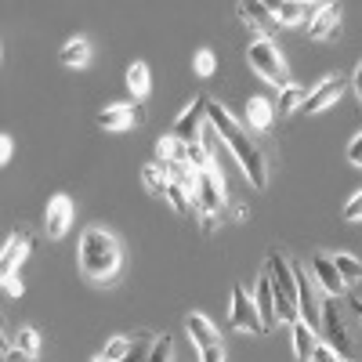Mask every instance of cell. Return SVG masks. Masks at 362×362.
Wrapping results in <instances>:
<instances>
[{
  "instance_id": "6da1fadb",
  "label": "cell",
  "mask_w": 362,
  "mask_h": 362,
  "mask_svg": "<svg viewBox=\"0 0 362 362\" xmlns=\"http://www.w3.org/2000/svg\"><path fill=\"white\" fill-rule=\"evenodd\" d=\"M206 119L214 124V131L221 134V141L232 148V156L239 160V167H243L250 185L254 189H268V160H264L261 148L250 141V134L235 124V116L225 105H218L214 98H206Z\"/></svg>"
},
{
  "instance_id": "7a4b0ae2",
  "label": "cell",
  "mask_w": 362,
  "mask_h": 362,
  "mask_svg": "<svg viewBox=\"0 0 362 362\" xmlns=\"http://www.w3.org/2000/svg\"><path fill=\"white\" fill-rule=\"evenodd\" d=\"M119 268H124L119 239L105 228H87L80 235V272L95 283H116Z\"/></svg>"
},
{
  "instance_id": "3957f363",
  "label": "cell",
  "mask_w": 362,
  "mask_h": 362,
  "mask_svg": "<svg viewBox=\"0 0 362 362\" xmlns=\"http://www.w3.org/2000/svg\"><path fill=\"white\" fill-rule=\"evenodd\" d=\"M247 62H250V69H254L261 80H268L272 87H286V83H290L286 62H283V54H279V47H276V40H272V37H250V44H247Z\"/></svg>"
},
{
  "instance_id": "277c9868",
  "label": "cell",
  "mask_w": 362,
  "mask_h": 362,
  "mask_svg": "<svg viewBox=\"0 0 362 362\" xmlns=\"http://www.w3.org/2000/svg\"><path fill=\"white\" fill-rule=\"evenodd\" d=\"M337 300H341V297H329L326 305H322V337H326V344L334 348L341 358L355 362L358 351H355V341H351L348 326H344V315H341V305H337Z\"/></svg>"
},
{
  "instance_id": "5b68a950",
  "label": "cell",
  "mask_w": 362,
  "mask_h": 362,
  "mask_svg": "<svg viewBox=\"0 0 362 362\" xmlns=\"http://www.w3.org/2000/svg\"><path fill=\"white\" fill-rule=\"evenodd\" d=\"M225 206V174L214 170H203L196 181V210L199 214H221Z\"/></svg>"
},
{
  "instance_id": "8992f818",
  "label": "cell",
  "mask_w": 362,
  "mask_h": 362,
  "mask_svg": "<svg viewBox=\"0 0 362 362\" xmlns=\"http://www.w3.org/2000/svg\"><path fill=\"white\" fill-rule=\"evenodd\" d=\"M228 322H232L235 329H243V334H254V337L264 334V322H261V315H257V305H254V297H250L243 286H235V290H232V312H228Z\"/></svg>"
},
{
  "instance_id": "52a82bcc",
  "label": "cell",
  "mask_w": 362,
  "mask_h": 362,
  "mask_svg": "<svg viewBox=\"0 0 362 362\" xmlns=\"http://www.w3.org/2000/svg\"><path fill=\"white\" fill-rule=\"evenodd\" d=\"M203 124H206V95H196L185 109H181V116L174 119L170 134H174L177 141H196L199 131H203Z\"/></svg>"
},
{
  "instance_id": "ba28073f",
  "label": "cell",
  "mask_w": 362,
  "mask_h": 362,
  "mask_svg": "<svg viewBox=\"0 0 362 362\" xmlns=\"http://www.w3.org/2000/svg\"><path fill=\"white\" fill-rule=\"evenodd\" d=\"M344 76H322L312 90H308V98H305V112L308 116H315V112H322V109H329V105H337L341 102V95H344Z\"/></svg>"
},
{
  "instance_id": "9c48e42d",
  "label": "cell",
  "mask_w": 362,
  "mask_h": 362,
  "mask_svg": "<svg viewBox=\"0 0 362 362\" xmlns=\"http://www.w3.org/2000/svg\"><path fill=\"white\" fill-rule=\"evenodd\" d=\"M73 225V199L69 196H54L47 206H44V232L47 239H62Z\"/></svg>"
},
{
  "instance_id": "30bf717a",
  "label": "cell",
  "mask_w": 362,
  "mask_h": 362,
  "mask_svg": "<svg viewBox=\"0 0 362 362\" xmlns=\"http://www.w3.org/2000/svg\"><path fill=\"white\" fill-rule=\"evenodd\" d=\"M29 247H33V239H29V232H25V228H18V232H11V235H8L4 250H0V279H4V276H15L18 264H22V261H25V254H29Z\"/></svg>"
},
{
  "instance_id": "8fae6325",
  "label": "cell",
  "mask_w": 362,
  "mask_h": 362,
  "mask_svg": "<svg viewBox=\"0 0 362 362\" xmlns=\"http://www.w3.org/2000/svg\"><path fill=\"white\" fill-rule=\"evenodd\" d=\"M312 276L319 279V286H322L329 297H344V293H348V283H344V276L337 272L334 257L315 254V257H312Z\"/></svg>"
},
{
  "instance_id": "7c38bea8",
  "label": "cell",
  "mask_w": 362,
  "mask_h": 362,
  "mask_svg": "<svg viewBox=\"0 0 362 362\" xmlns=\"http://www.w3.org/2000/svg\"><path fill=\"white\" fill-rule=\"evenodd\" d=\"M279 25H297V22H312L326 4H297V0H279V4H268Z\"/></svg>"
},
{
  "instance_id": "4fadbf2b",
  "label": "cell",
  "mask_w": 362,
  "mask_h": 362,
  "mask_svg": "<svg viewBox=\"0 0 362 362\" xmlns=\"http://www.w3.org/2000/svg\"><path fill=\"white\" fill-rule=\"evenodd\" d=\"M239 15H243V22L254 29V37H268L272 29H276V15H272L268 4H261V0H250V4H239Z\"/></svg>"
},
{
  "instance_id": "5bb4252c",
  "label": "cell",
  "mask_w": 362,
  "mask_h": 362,
  "mask_svg": "<svg viewBox=\"0 0 362 362\" xmlns=\"http://www.w3.org/2000/svg\"><path fill=\"white\" fill-rule=\"evenodd\" d=\"M141 119V112L134 109V105H105L102 112H98V127L102 131H127V127H134Z\"/></svg>"
},
{
  "instance_id": "9a60e30c",
  "label": "cell",
  "mask_w": 362,
  "mask_h": 362,
  "mask_svg": "<svg viewBox=\"0 0 362 362\" xmlns=\"http://www.w3.org/2000/svg\"><path fill=\"white\" fill-rule=\"evenodd\" d=\"M254 305H257V315L264 322V334H268V329L279 322V315H276V290H272V276H268V272L261 276V283L254 290Z\"/></svg>"
},
{
  "instance_id": "2e32d148",
  "label": "cell",
  "mask_w": 362,
  "mask_h": 362,
  "mask_svg": "<svg viewBox=\"0 0 362 362\" xmlns=\"http://www.w3.org/2000/svg\"><path fill=\"white\" fill-rule=\"evenodd\" d=\"M185 329H189V337H192V344L203 351V348H214V344H221V337H218V326L210 322L206 315H199V312H192L189 319H185Z\"/></svg>"
},
{
  "instance_id": "e0dca14e",
  "label": "cell",
  "mask_w": 362,
  "mask_h": 362,
  "mask_svg": "<svg viewBox=\"0 0 362 362\" xmlns=\"http://www.w3.org/2000/svg\"><path fill=\"white\" fill-rule=\"evenodd\" d=\"M341 33V11L334 8V4H326L312 22H308V37L312 40H334Z\"/></svg>"
},
{
  "instance_id": "ac0fdd59",
  "label": "cell",
  "mask_w": 362,
  "mask_h": 362,
  "mask_svg": "<svg viewBox=\"0 0 362 362\" xmlns=\"http://www.w3.org/2000/svg\"><path fill=\"white\" fill-rule=\"evenodd\" d=\"M290 334H293V355H297V362H312V355H315V348H319L315 329H312L305 319H297V322L290 326Z\"/></svg>"
},
{
  "instance_id": "d6986e66",
  "label": "cell",
  "mask_w": 362,
  "mask_h": 362,
  "mask_svg": "<svg viewBox=\"0 0 362 362\" xmlns=\"http://www.w3.org/2000/svg\"><path fill=\"white\" fill-rule=\"evenodd\" d=\"M312 90V87H308ZM308 90L305 87H297V83H286L283 90H279V102H276V116L279 119H286V116H293L297 109H305V98H308Z\"/></svg>"
},
{
  "instance_id": "ffe728a7",
  "label": "cell",
  "mask_w": 362,
  "mask_h": 362,
  "mask_svg": "<svg viewBox=\"0 0 362 362\" xmlns=\"http://www.w3.org/2000/svg\"><path fill=\"white\" fill-rule=\"evenodd\" d=\"M272 119H276V105H272L268 98H250L247 102V124L254 131H268Z\"/></svg>"
},
{
  "instance_id": "44dd1931",
  "label": "cell",
  "mask_w": 362,
  "mask_h": 362,
  "mask_svg": "<svg viewBox=\"0 0 362 362\" xmlns=\"http://www.w3.org/2000/svg\"><path fill=\"white\" fill-rule=\"evenodd\" d=\"M58 62L62 66H69V69H80V66H87L90 62V44L83 40V37H73L62 51H58Z\"/></svg>"
},
{
  "instance_id": "7402d4cb",
  "label": "cell",
  "mask_w": 362,
  "mask_h": 362,
  "mask_svg": "<svg viewBox=\"0 0 362 362\" xmlns=\"http://www.w3.org/2000/svg\"><path fill=\"white\" fill-rule=\"evenodd\" d=\"M189 156V141H177L174 134H163L156 141V163H181Z\"/></svg>"
},
{
  "instance_id": "603a6c76",
  "label": "cell",
  "mask_w": 362,
  "mask_h": 362,
  "mask_svg": "<svg viewBox=\"0 0 362 362\" xmlns=\"http://www.w3.org/2000/svg\"><path fill=\"white\" fill-rule=\"evenodd\" d=\"M141 181H145V189L153 192V196H167L170 177H167L163 163H145V170H141Z\"/></svg>"
},
{
  "instance_id": "cb8c5ba5",
  "label": "cell",
  "mask_w": 362,
  "mask_h": 362,
  "mask_svg": "<svg viewBox=\"0 0 362 362\" xmlns=\"http://www.w3.org/2000/svg\"><path fill=\"white\" fill-rule=\"evenodd\" d=\"M127 87L134 90V98H145L148 90H153V80H148V66L145 62H134L127 69Z\"/></svg>"
},
{
  "instance_id": "d4e9b609",
  "label": "cell",
  "mask_w": 362,
  "mask_h": 362,
  "mask_svg": "<svg viewBox=\"0 0 362 362\" xmlns=\"http://www.w3.org/2000/svg\"><path fill=\"white\" fill-rule=\"evenodd\" d=\"M11 348L22 351V355H29V358H37V351H40V334H37V329H29V326H22L18 334L11 337Z\"/></svg>"
},
{
  "instance_id": "484cf974",
  "label": "cell",
  "mask_w": 362,
  "mask_h": 362,
  "mask_svg": "<svg viewBox=\"0 0 362 362\" xmlns=\"http://www.w3.org/2000/svg\"><path fill=\"white\" fill-rule=\"evenodd\" d=\"M334 264H337V272L344 276V283H348V286L362 283V261H358V257H351V254H337V257H334Z\"/></svg>"
},
{
  "instance_id": "4316f807",
  "label": "cell",
  "mask_w": 362,
  "mask_h": 362,
  "mask_svg": "<svg viewBox=\"0 0 362 362\" xmlns=\"http://www.w3.org/2000/svg\"><path fill=\"white\" fill-rule=\"evenodd\" d=\"M214 69H218V54L210 51V47L196 51V58H192V73H196V76H214Z\"/></svg>"
},
{
  "instance_id": "83f0119b",
  "label": "cell",
  "mask_w": 362,
  "mask_h": 362,
  "mask_svg": "<svg viewBox=\"0 0 362 362\" xmlns=\"http://www.w3.org/2000/svg\"><path fill=\"white\" fill-rule=\"evenodd\" d=\"M131 348H134V341H127V337H112V341L105 344L102 358H105V362H124V358L131 355Z\"/></svg>"
},
{
  "instance_id": "f1b7e54d",
  "label": "cell",
  "mask_w": 362,
  "mask_h": 362,
  "mask_svg": "<svg viewBox=\"0 0 362 362\" xmlns=\"http://www.w3.org/2000/svg\"><path fill=\"white\" fill-rule=\"evenodd\" d=\"M174 358V341L163 334L156 344H153V351H148V362H170Z\"/></svg>"
},
{
  "instance_id": "f546056e",
  "label": "cell",
  "mask_w": 362,
  "mask_h": 362,
  "mask_svg": "<svg viewBox=\"0 0 362 362\" xmlns=\"http://www.w3.org/2000/svg\"><path fill=\"white\" fill-rule=\"evenodd\" d=\"M344 221H351V225H358V221H362V189L344 203Z\"/></svg>"
},
{
  "instance_id": "4dcf8cb0",
  "label": "cell",
  "mask_w": 362,
  "mask_h": 362,
  "mask_svg": "<svg viewBox=\"0 0 362 362\" xmlns=\"http://www.w3.org/2000/svg\"><path fill=\"white\" fill-rule=\"evenodd\" d=\"M312 362H348V358H341L329 344H319V348H315V355H312Z\"/></svg>"
},
{
  "instance_id": "1f68e13d",
  "label": "cell",
  "mask_w": 362,
  "mask_h": 362,
  "mask_svg": "<svg viewBox=\"0 0 362 362\" xmlns=\"http://www.w3.org/2000/svg\"><path fill=\"white\" fill-rule=\"evenodd\" d=\"M4 293H8V297H22V293H25L18 272H15V276H4Z\"/></svg>"
},
{
  "instance_id": "d6a6232c",
  "label": "cell",
  "mask_w": 362,
  "mask_h": 362,
  "mask_svg": "<svg viewBox=\"0 0 362 362\" xmlns=\"http://www.w3.org/2000/svg\"><path fill=\"white\" fill-rule=\"evenodd\" d=\"M348 163L351 167H362V134H355L351 145H348Z\"/></svg>"
},
{
  "instance_id": "836d02e7",
  "label": "cell",
  "mask_w": 362,
  "mask_h": 362,
  "mask_svg": "<svg viewBox=\"0 0 362 362\" xmlns=\"http://www.w3.org/2000/svg\"><path fill=\"white\" fill-rule=\"evenodd\" d=\"M11 156H15V141H11V134H0V163H11Z\"/></svg>"
},
{
  "instance_id": "e575fe53",
  "label": "cell",
  "mask_w": 362,
  "mask_h": 362,
  "mask_svg": "<svg viewBox=\"0 0 362 362\" xmlns=\"http://www.w3.org/2000/svg\"><path fill=\"white\" fill-rule=\"evenodd\" d=\"M199 362H225L221 344H214V348H203V351H199Z\"/></svg>"
},
{
  "instance_id": "d590c367",
  "label": "cell",
  "mask_w": 362,
  "mask_h": 362,
  "mask_svg": "<svg viewBox=\"0 0 362 362\" xmlns=\"http://www.w3.org/2000/svg\"><path fill=\"white\" fill-rule=\"evenodd\" d=\"M218 218H221V214H199V221H203V232H206V235L218 228Z\"/></svg>"
},
{
  "instance_id": "8d00e7d4",
  "label": "cell",
  "mask_w": 362,
  "mask_h": 362,
  "mask_svg": "<svg viewBox=\"0 0 362 362\" xmlns=\"http://www.w3.org/2000/svg\"><path fill=\"white\" fill-rule=\"evenodd\" d=\"M4 362H37V358H29V355H22V351H4Z\"/></svg>"
},
{
  "instance_id": "74e56055",
  "label": "cell",
  "mask_w": 362,
  "mask_h": 362,
  "mask_svg": "<svg viewBox=\"0 0 362 362\" xmlns=\"http://www.w3.org/2000/svg\"><path fill=\"white\" fill-rule=\"evenodd\" d=\"M351 87H355V95L362 98V62H358V69H355V76H351Z\"/></svg>"
},
{
  "instance_id": "f35d334b",
  "label": "cell",
  "mask_w": 362,
  "mask_h": 362,
  "mask_svg": "<svg viewBox=\"0 0 362 362\" xmlns=\"http://www.w3.org/2000/svg\"><path fill=\"white\" fill-rule=\"evenodd\" d=\"M351 300V308H355V315H358V322H362V297H348Z\"/></svg>"
},
{
  "instance_id": "ab89813d",
  "label": "cell",
  "mask_w": 362,
  "mask_h": 362,
  "mask_svg": "<svg viewBox=\"0 0 362 362\" xmlns=\"http://www.w3.org/2000/svg\"><path fill=\"white\" fill-rule=\"evenodd\" d=\"M95 362H105V358H102V355H98V358H95Z\"/></svg>"
}]
</instances>
